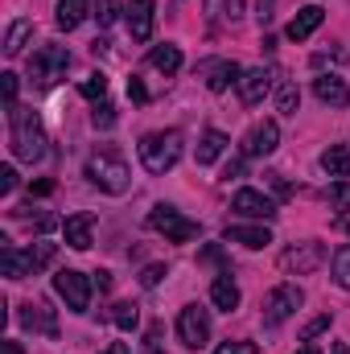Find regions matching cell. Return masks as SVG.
<instances>
[{"label": "cell", "instance_id": "obj_1", "mask_svg": "<svg viewBox=\"0 0 350 354\" xmlns=\"http://www.w3.org/2000/svg\"><path fill=\"white\" fill-rule=\"evenodd\" d=\"M8 124H12V157L17 161H42L46 157V128L29 107H8Z\"/></svg>", "mask_w": 350, "mask_h": 354}, {"label": "cell", "instance_id": "obj_2", "mask_svg": "<svg viewBox=\"0 0 350 354\" xmlns=\"http://www.w3.org/2000/svg\"><path fill=\"white\" fill-rule=\"evenodd\" d=\"M177 157H181V132H149L145 140H140V165L149 169V174H169L177 165Z\"/></svg>", "mask_w": 350, "mask_h": 354}, {"label": "cell", "instance_id": "obj_3", "mask_svg": "<svg viewBox=\"0 0 350 354\" xmlns=\"http://www.w3.org/2000/svg\"><path fill=\"white\" fill-rule=\"evenodd\" d=\"M54 260V243H33V248H25V252H17L12 243L0 252V268H4V276L8 280H25V276H33L37 268H46Z\"/></svg>", "mask_w": 350, "mask_h": 354}, {"label": "cell", "instance_id": "obj_4", "mask_svg": "<svg viewBox=\"0 0 350 354\" xmlns=\"http://www.w3.org/2000/svg\"><path fill=\"white\" fill-rule=\"evenodd\" d=\"M149 227H153L157 235H165L169 243H190V239H198V231H202V227H198L194 218H185L181 210L165 206V202L149 210Z\"/></svg>", "mask_w": 350, "mask_h": 354}, {"label": "cell", "instance_id": "obj_5", "mask_svg": "<svg viewBox=\"0 0 350 354\" xmlns=\"http://www.w3.org/2000/svg\"><path fill=\"white\" fill-rule=\"evenodd\" d=\"M87 177L91 185H99L103 194H124L128 189V165L120 161V157H111V153H95L87 161Z\"/></svg>", "mask_w": 350, "mask_h": 354}, {"label": "cell", "instance_id": "obj_6", "mask_svg": "<svg viewBox=\"0 0 350 354\" xmlns=\"http://www.w3.org/2000/svg\"><path fill=\"white\" fill-rule=\"evenodd\" d=\"M66 66H71L66 46H42V50L29 58V79H33L37 87H54V83L66 75Z\"/></svg>", "mask_w": 350, "mask_h": 354}, {"label": "cell", "instance_id": "obj_7", "mask_svg": "<svg viewBox=\"0 0 350 354\" xmlns=\"http://www.w3.org/2000/svg\"><path fill=\"white\" fill-rule=\"evenodd\" d=\"M177 338H181V346L202 351V346L210 342V313H206L202 305H185V309L177 313Z\"/></svg>", "mask_w": 350, "mask_h": 354}, {"label": "cell", "instance_id": "obj_8", "mask_svg": "<svg viewBox=\"0 0 350 354\" xmlns=\"http://www.w3.org/2000/svg\"><path fill=\"white\" fill-rule=\"evenodd\" d=\"M54 292L66 301V309H71V313H87V305H91V280L83 276V272H75V268L54 272Z\"/></svg>", "mask_w": 350, "mask_h": 354}, {"label": "cell", "instance_id": "obj_9", "mask_svg": "<svg viewBox=\"0 0 350 354\" xmlns=\"http://www.w3.org/2000/svg\"><path fill=\"white\" fill-rule=\"evenodd\" d=\"M301 301H305V292H301L297 284H280V288H272L268 301H264V326H280L284 317H293V313L301 309Z\"/></svg>", "mask_w": 350, "mask_h": 354}, {"label": "cell", "instance_id": "obj_10", "mask_svg": "<svg viewBox=\"0 0 350 354\" xmlns=\"http://www.w3.org/2000/svg\"><path fill=\"white\" fill-rule=\"evenodd\" d=\"M239 75H243V66L231 62V58H206V62H198V79L214 95H223L231 83H239Z\"/></svg>", "mask_w": 350, "mask_h": 354}, {"label": "cell", "instance_id": "obj_11", "mask_svg": "<svg viewBox=\"0 0 350 354\" xmlns=\"http://www.w3.org/2000/svg\"><path fill=\"white\" fill-rule=\"evenodd\" d=\"M326 264V243H297L288 252H280V268L284 272H297V276H309Z\"/></svg>", "mask_w": 350, "mask_h": 354}, {"label": "cell", "instance_id": "obj_12", "mask_svg": "<svg viewBox=\"0 0 350 354\" xmlns=\"http://www.w3.org/2000/svg\"><path fill=\"white\" fill-rule=\"evenodd\" d=\"M17 317H21V326H25V330L46 334V338H58V317H54L50 301H25Z\"/></svg>", "mask_w": 350, "mask_h": 354}, {"label": "cell", "instance_id": "obj_13", "mask_svg": "<svg viewBox=\"0 0 350 354\" xmlns=\"http://www.w3.org/2000/svg\"><path fill=\"white\" fill-rule=\"evenodd\" d=\"M231 210L235 214H243V218H272L276 214V202L260 194V189H239L235 198H231Z\"/></svg>", "mask_w": 350, "mask_h": 354}, {"label": "cell", "instance_id": "obj_14", "mask_svg": "<svg viewBox=\"0 0 350 354\" xmlns=\"http://www.w3.org/2000/svg\"><path fill=\"white\" fill-rule=\"evenodd\" d=\"M276 145H280V128H276V120H264V124H256V128L248 132L243 153H248V157H272Z\"/></svg>", "mask_w": 350, "mask_h": 354}, {"label": "cell", "instance_id": "obj_15", "mask_svg": "<svg viewBox=\"0 0 350 354\" xmlns=\"http://www.w3.org/2000/svg\"><path fill=\"white\" fill-rule=\"evenodd\" d=\"M272 91V75L264 71V66H252V71H243L239 75V99L248 103V107H256L264 103V95Z\"/></svg>", "mask_w": 350, "mask_h": 354}, {"label": "cell", "instance_id": "obj_16", "mask_svg": "<svg viewBox=\"0 0 350 354\" xmlns=\"http://www.w3.org/2000/svg\"><path fill=\"white\" fill-rule=\"evenodd\" d=\"M153 8H157V0H132L128 4V33H132V41H149L153 37Z\"/></svg>", "mask_w": 350, "mask_h": 354}, {"label": "cell", "instance_id": "obj_17", "mask_svg": "<svg viewBox=\"0 0 350 354\" xmlns=\"http://www.w3.org/2000/svg\"><path fill=\"white\" fill-rule=\"evenodd\" d=\"M91 231H95V214H87V210H79V214H71L62 223V235H66V243L75 252H87L91 248Z\"/></svg>", "mask_w": 350, "mask_h": 354}, {"label": "cell", "instance_id": "obj_18", "mask_svg": "<svg viewBox=\"0 0 350 354\" xmlns=\"http://www.w3.org/2000/svg\"><path fill=\"white\" fill-rule=\"evenodd\" d=\"M322 21H326V12H322L317 4H305V8L288 21V29H284V33H288V41H305V37H313V33H317V25H322Z\"/></svg>", "mask_w": 350, "mask_h": 354}, {"label": "cell", "instance_id": "obj_19", "mask_svg": "<svg viewBox=\"0 0 350 354\" xmlns=\"http://www.w3.org/2000/svg\"><path fill=\"white\" fill-rule=\"evenodd\" d=\"M313 95L330 107H350V87L338 79V75H317L313 79Z\"/></svg>", "mask_w": 350, "mask_h": 354}, {"label": "cell", "instance_id": "obj_20", "mask_svg": "<svg viewBox=\"0 0 350 354\" xmlns=\"http://www.w3.org/2000/svg\"><path fill=\"white\" fill-rule=\"evenodd\" d=\"M223 239H227V243H239V248L260 252V248L272 243V231H268V227H227V231H223Z\"/></svg>", "mask_w": 350, "mask_h": 354}, {"label": "cell", "instance_id": "obj_21", "mask_svg": "<svg viewBox=\"0 0 350 354\" xmlns=\"http://www.w3.org/2000/svg\"><path fill=\"white\" fill-rule=\"evenodd\" d=\"M210 301L223 309V313H231V309H239V284L231 280V272H223V276H214V284H210Z\"/></svg>", "mask_w": 350, "mask_h": 354}, {"label": "cell", "instance_id": "obj_22", "mask_svg": "<svg viewBox=\"0 0 350 354\" xmlns=\"http://www.w3.org/2000/svg\"><path fill=\"white\" fill-rule=\"evenodd\" d=\"M322 169L330 177H350V145H330L322 153Z\"/></svg>", "mask_w": 350, "mask_h": 354}, {"label": "cell", "instance_id": "obj_23", "mask_svg": "<svg viewBox=\"0 0 350 354\" xmlns=\"http://www.w3.org/2000/svg\"><path fill=\"white\" fill-rule=\"evenodd\" d=\"M87 0H58V29H79L83 21H87Z\"/></svg>", "mask_w": 350, "mask_h": 354}, {"label": "cell", "instance_id": "obj_24", "mask_svg": "<svg viewBox=\"0 0 350 354\" xmlns=\"http://www.w3.org/2000/svg\"><path fill=\"white\" fill-rule=\"evenodd\" d=\"M29 33H33V21H29V17L12 21V25H8V33H4V54H8V58H17V54L25 50V37H29Z\"/></svg>", "mask_w": 350, "mask_h": 354}, {"label": "cell", "instance_id": "obj_25", "mask_svg": "<svg viewBox=\"0 0 350 354\" xmlns=\"http://www.w3.org/2000/svg\"><path fill=\"white\" fill-rule=\"evenodd\" d=\"M223 149H227V136H223L219 128H210V132L198 140V165H210V161H214Z\"/></svg>", "mask_w": 350, "mask_h": 354}, {"label": "cell", "instance_id": "obj_26", "mask_svg": "<svg viewBox=\"0 0 350 354\" xmlns=\"http://www.w3.org/2000/svg\"><path fill=\"white\" fill-rule=\"evenodd\" d=\"M149 66H157L161 75H177V66H181V50H177V46H157V50L149 54Z\"/></svg>", "mask_w": 350, "mask_h": 354}, {"label": "cell", "instance_id": "obj_27", "mask_svg": "<svg viewBox=\"0 0 350 354\" xmlns=\"http://www.w3.org/2000/svg\"><path fill=\"white\" fill-rule=\"evenodd\" d=\"M111 322H116L120 330H136V322H140V309H136L132 301H116V305H111Z\"/></svg>", "mask_w": 350, "mask_h": 354}, {"label": "cell", "instance_id": "obj_28", "mask_svg": "<svg viewBox=\"0 0 350 354\" xmlns=\"http://www.w3.org/2000/svg\"><path fill=\"white\" fill-rule=\"evenodd\" d=\"M79 95H83V99H91V103H103V95H107V75H103V71L87 75V79L79 83Z\"/></svg>", "mask_w": 350, "mask_h": 354}, {"label": "cell", "instance_id": "obj_29", "mask_svg": "<svg viewBox=\"0 0 350 354\" xmlns=\"http://www.w3.org/2000/svg\"><path fill=\"white\" fill-rule=\"evenodd\" d=\"M276 107H280L284 115H297V107H301V91L293 87V83H280V91H276Z\"/></svg>", "mask_w": 350, "mask_h": 354}, {"label": "cell", "instance_id": "obj_30", "mask_svg": "<svg viewBox=\"0 0 350 354\" xmlns=\"http://www.w3.org/2000/svg\"><path fill=\"white\" fill-rule=\"evenodd\" d=\"M334 280H338V288L350 292V243L334 252Z\"/></svg>", "mask_w": 350, "mask_h": 354}, {"label": "cell", "instance_id": "obj_31", "mask_svg": "<svg viewBox=\"0 0 350 354\" xmlns=\"http://www.w3.org/2000/svg\"><path fill=\"white\" fill-rule=\"evenodd\" d=\"M91 17H95V21H99V29H107V25H111V21H116V17H120V0H99V4H95V12H91Z\"/></svg>", "mask_w": 350, "mask_h": 354}, {"label": "cell", "instance_id": "obj_32", "mask_svg": "<svg viewBox=\"0 0 350 354\" xmlns=\"http://www.w3.org/2000/svg\"><path fill=\"white\" fill-rule=\"evenodd\" d=\"M330 330V313H317L313 322H305V330H301V342H313L317 334H326Z\"/></svg>", "mask_w": 350, "mask_h": 354}, {"label": "cell", "instance_id": "obj_33", "mask_svg": "<svg viewBox=\"0 0 350 354\" xmlns=\"http://www.w3.org/2000/svg\"><path fill=\"white\" fill-rule=\"evenodd\" d=\"M330 206L334 210H350V181H334L330 185Z\"/></svg>", "mask_w": 350, "mask_h": 354}, {"label": "cell", "instance_id": "obj_34", "mask_svg": "<svg viewBox=\"0 0 350 354\" xmlns=\"http://www.w3.org/2000/svg\"><path fill=\"white\" fill-rule=\"evenodd\" d=\"M165 276H169V268H165V264H149L145 272H140V284H145V288H157Z\"/></svg>", "mask_w": 350, "mask_h": 354}, {"label": "cell", "instance_id": "obj_35", "mask_svg": "<svg viewBox=\"0 0 350 354\" xmlns=\"http://www.w3.org/2000/svg\"><path fill=\"white\" fill-rule=\"evenodd\" d=\"M91 120H95V128H111V124H116V107L103 99V103H95V115H91Z\"/></svg>", "mask_w": 350, "mask_h": 354}, {"label": "cell", "instance_id": "obj_36", "mask_svg": "<svg viewBox=\"0 0 350 354\" xmlns=\"http://www.w3.org/2000/svg\"><path fill=\"white\" fill-rule=\"evenodd\" d=\"M0 91H4V103H8V107H17V75H12V71H4V75H0Z\"/></svg>", "mask_w": 350, "mask_h": 354}, {"label": "cell", "instance_id": "obj_37", "mask_svg": "<svg viewBox=\"0 0 350 354\" xmlns=\"http://www.w3.org/2000/svg\"><path fill=\"white\" fill-rule=\"evenodd\" d=\"M214 354H260V346L256 342H223Z\"/></svg>", "mask_w": 350, "mask_h": 354}, {"label": "cell", "instance_id": "obj_38", "mask_svg": "<svg viewBox=\"0 0 350 354\" xmlns=\"http://www.w3.org/2000/svg\"><path fill=\"white\" fill-rule=\"evenodd\" d=\"M128 99H132V103H149V87H145L136 75L128 79Z\"/></svg>", "mask_w": 350, "mask_h": 354}, {"label": "cell", "instance_id": "obj_39", "mask_svg": "<svg viewBox=\"0 0 350 354\" xmlns=\"http://www.w3.org/2000/svg\"><path fill=\"white\" fill-rule=\"evenodd\" d=\"M12 189H17V169L0 165V194H12Z\"/></svg>", "mask_w": 350, "mask_h": 354}, {"label": "cell", "instance_id": "obj_40", "mask_svg": "<svg viewBox=\"0 0 350 354\" xmlns=\"http://www.w3.org/2000/svg\"><path fill=\"white\" fill-rule=\"evenodd\" d=\"M145 354H161V326H149V338H145Z\"/></svg>", "mask_w": 350, "mask_h": 354}, {"label": "cell", "instance_id": "obj_41", "mask_svg": "<svg viewBox=\"0 0 350 354\" xmlns=\"http://www.w3.org/2000/svg\"><path fill=\"white\" fill-rule=\"evenodd\" d=\"M29 194H33V198H50V194H54V181H50V177H42V181H33V185H29Z\"/></svg>", "mask_w": 350, "mask_h": 354}, {"label": "cell", "instance_id": "obj_42", "mask_svg": "<svg viewBox=\"0 0 350 354\" xmlns=\"http://www.w3.org/2000/svg\"><path fill=\"white\" fill-rule=\"evenodd\" d=\"M272 4H276V0H256V17H260V25L272 21Z\"/></svg>", "mask_w": 350, "mask_h": 354}, {"label": "cell", "instance_id": "obj_43", "mask_svg": "<svg viewBox=\"0 0 350 354\" xmlns=\"http://www.w3.org/2000/svg\"><path fill=\"white\" fill-rule=\"evenodd\" d=\"M227 4L231 0H206V17H227Z\"/></svg>", "mask_w": 350, "mask_h": 354}, {"label": "cell", "instance_id": "obj_44", "mask_svg": "<svg viewBox=\"0 0 350 354\" xmlns=\"http://www.w3.org/2000/svg\"><path fill=\"white\" fill-rule=\"evenodd\" d=\"M231 177H243V161H239V157L227 161V169H223V181H231Z\"/></svg>", "mask_w": 350, "mask_h": 354}, {"label": "cell", "instance_id": "obj_45", "mask_svg": "<svg viewBox=\"0 0 350 354\" xmlns=\"http://www.w3.org/2000/svg\"><path fill=\"white\" fill-rule=\"evenodd\" d=\"M95 284H99V292H111V272H95Z\"/></svg>", "mask_w": 350, "mask_h": 354}, {"label": "cell", "instance_id": "obj_46", "mask_svg": "<svg viewBox=\"0 0 350 354\" xmlns=\"http://www.w3.org/2000/svg\"><path fill=\"white\" fill-rule=\"evenodd\" d=\"M103 354H128V346H124V342H111V346H107Z\"/></svg>", "mask_w": 350, "mask_h": 354}, {"label": "cell", "instance_id": "obj_47", "mask_svg": "<svg viewBox=\"0 0 350 354\" xmlns=\"http://www.w3.org/2000/svg\"><path fill=\"white\" fill-rule=\"evenodd\" d=\"M4 354H25V351H21L17 342H4Z\"/></svg>", "mask_w": 350, "mask_h": 354}, {"label": "cell", "instance_id": "obj_48", "mask_svg": "<svg viewBox=\"0 0 350 354\" xmlns=\"http://www.w3.org/2000/svg\"><path fill=\"white\" fill-rule=\"evenodd\" d=\"M297 354H322V351H317V346H301Z\"/></svg>", "mask_w": 350, "mask_h": 354}, {"label": "cell", "instance_id": "obj_49", "mask_svg": "<svg viewBox=\"0 0 350 354\" xmlns=\"http://www.w3.org/2000/svg\"><path fill=\"white\" fill-rule=\"evenodd\" d=\"M338 354H342V351H338Z\"/></svg>", "mask_w": 350, "mask_h": 354}]
</instances>
